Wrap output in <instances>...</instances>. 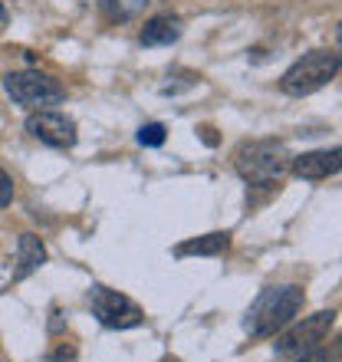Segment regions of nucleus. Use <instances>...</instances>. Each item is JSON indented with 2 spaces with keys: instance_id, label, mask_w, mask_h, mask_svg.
Here are the masks:
<instances>
[{
  "instance_id": "obj_1",
  "label": "nucleus",
  "mask_w": 342,
  "mask_h": 362,
  "mask_svg": "<svg viewBox=\"0 0 342 362\" xmlns=\"http://www.w3.org/2000/svg\"><path fill=\"white\" fill-rule=\"evenodd\" d=\"M303 290L300 286H270L256 296V303L250 306L244 329L250 336H273L296 320V313L303 310Z\"/></svg>"
},
{
  "instance_id": "obj_2",
  "label": "nucleus",
  "mask_w": 342,
  "mask_h": 362,
  "mask_svg": "<svg viewBox=\"0 0 342 362\" xmlns=\"http://www.w3.org/2000/svg\"><path fill=\"white\" fill-rule=\"evenodd\" d=\"M293 155L280 142H247L234 155V168L247 185H273L290 172Z\"/></svg>"
},
{
  "instance_id": "obj_3",
  "label": "nucleus",
  "mask_w": 342,
  "mask_h": 362,
  "mask_svg": "<svg viewBox=\"0 0 342 362\" xmlns=\"http://www.w3.org/2000/svg\"><path fill=\"white\" fill-rule=\"evenodd\" d=\"M336 73H339V53L336 49H313L286 69L280 79V89L286 95H309L316 89H323L326 83H333Z\"/></svg>"
},
{
  "instance_id": "obj_4",
  "label": "nucleus",
  "mask_w": 342,
  "mask_h": 362,
  "mask_svg": "<svg viewBox=\"0 0 342 362\" xmlns=\"http://www.w3.org/2000/svg\"><path fill=\"white\" fill-rule=\"evenodd\" d=\"M4 89L13 103L30 105V109H40V105H53L63 103V86H59L53 76H43V73H33V69H23V73H7L4 76Z\"/></svg>"
},
{
  "instance_id": "obj_5",
  "label": "nucleus",
  "mask_w": 342,
  "mask_h": 362,
  "mask_svg": "<svg viewBox=\"0 0 342 362\" xmlns=\"http://www.w3.org/2000/svg\"><path fill=\"white\" fill-rule=\"evenodd\" d=\"M333 323H336L333 310H323V313H316V316H306L303 323H296L293 329H286V333L273 343L276 356H280V359H296V356L309 353V349H319V343L329 336Z\"/></svg>"
},
{
  "instance_id": "obj_6",
  "label": "nucleus",
  "mask_w": 342,
  "mask_h": 362,
  "mask_svg": "<svg viewBox=\"0 0 342 362\" xmlns=\"http://www.w3.org/2000/svg\"><path fill=\"white\" fill-rule=\"evenodd\" d=\"M89 306H93L95 320L102 326H109V329H132V326L145 323L142 306L132 303V300L122 296L119 290H109V286H93Z\"/></svg>"
},
{
  "instance_id": "obj_7",
  "label": "nucleus",
  "mask_w": 342,
  "mask_h": 362,
  "mask_svg": "<svg viewBox=\"0 0 342 362\" xmlns=\"http://www.w3.org/2000/svg\"><path fill=\"white\" fill-rule=\"evenodd\" d=\"M27 132L43 145H53V148H73L76 145V122L66 119L63 112H49V109L27 115Z\"/></svg>"
},
{
  "instance_id": "obj_8",
  "label": "nucleus",
  "mask_w": 342,
  "mask_h": 362,
  "mask_svg": "<svg viewBox=\"0 0 342 362\" xmlns=\"http://www.w3.org/2000/svg\"><path fill=\"white\" fill-rule=\"evenodd\" d=\"M342 152L339 148H319V152H303L290 162V172L303 181H323L339 172Z\"/></svg>"
},
{
  "instance_id": "obj_9",
  "label": "nucleus",
  "mask_w": 342,
  "mask_h": 362,
  "mask_svg": "<svg viewBox=\"0 0 342 362\" xmlns=\"http://www.w3.org/2000/svg\"><path fill=\"white\" fill-rule=\"evenodd\" d=\"M230 247V234L228 230H218V234H204V238H194V240H184L175 247L178 257H191V254H198V257H214V254H224Z\"/></svg>"
},
{
  "instance_id": "obj_10",
  "label": "nucleus",
  "mask_w": 342,
  "mask_h": 362,
  "mask_svg": "<svg viewBox=\"0 0 342 362\" xmlns=\"http://www.w3.org/2000/svg\"><path fill=\"white\" fill-rule=\"evenodd\" d=\"M181 37V20L178 17H152L142 30V43L145 47H165V43H175Z\"/></svg>"
},
{
  "instance_id": "obj_11",
  "label": "nucleus",
  "mask_w": 342,
  "mask_h": 362,
  "mask_svg": "<svg viewBox=\"0 0 342 362\" xmlns=\"http://www.w3.org/2000/svg\"><path fill=\"white\" fill-rule=\"evenodd\" d=\"M20 257H17V276H30L33 270H40V264L47 260V247L37 234H23L17 244Z\"/></svg>"
},
{
  "instance_id": "obj_12",
  "label": "nucleus",
  "mask_w": 342,
  "mask_h": 362,
  "mask_svg": "<svg viewBox=\"0 0 342 362\" xmlns=\"http://www.w3.org/2000/svg\"><path fill=\"white\" fill-rule=\"evenodd\" d=\"M138 142L148 145V148H158V145L165 142V125H162V122L142 125V129H138Z\"/></svg>"
},
{
  "instance_id": "obj_13",
  "label": "nucleus",
  "mask_w": 342,
  "mask_h": 362,
  "mask_svg": "<svg viewBox=\"0 0 342 362\" xmlns=\"http://www.w3.org/2000/svg\"><path fill=\"white\" fill-rule=\"evenodd\" d=\"M10 201H13V181H10V175L0 168V208H7Z\"/></svg>"
},
{
  "instance_id": "obj_14",
  "label": "nucleus",
  "mask_w": 342,
  "mask_h": 362,
  "mask_svg": "<svg viewBox=\"0 0 342 362\" xmlns=\"http://www.w3.org/2000/svg\"><path fill=\"white\" fill-rule=\"evenodd\" d=\"M290 362H329V353H326V349H309V353L296 356V359H290Z\"/></svg>"
},
{
  "instance_id": "obj_15",
  "label": "nucleus",
  "mask_w": 342,
  "mask_h": 362,
  "mask_svg": "<svg viewBox=\"0 0 342 362\" xmlns=\"http://www.w3.org/2000/svg\"><path fill=\"white\" fill-rule=\"evenodd\" d=\"M201 139H204L208 145H218V135H214V129H208V125L201 129Z\"/></svg>"
}]
</instances>
